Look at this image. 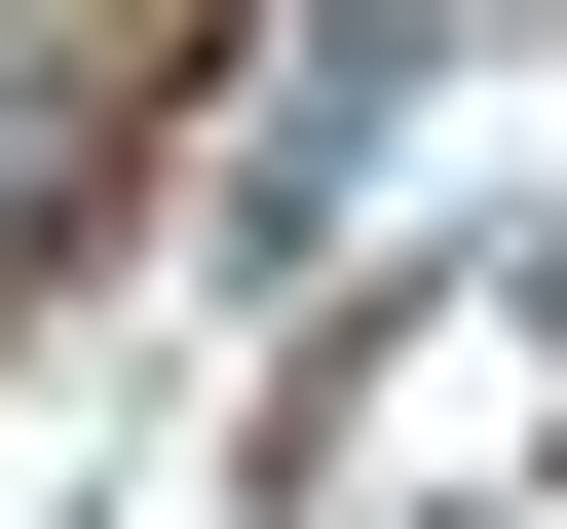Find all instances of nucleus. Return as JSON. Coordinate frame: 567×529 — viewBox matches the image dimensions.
<instances>
[{
    "label": "nucleus",
    "mask_w": 567,
    "mask_h": 529,
    "mask_svg": "<svg viewBox=\"0 0 567 529\" xmlns=\"http://www.w3.org/2000/svg\"><path fill=\"white\" fill-rule=\"evenodd\" d=\"M114 114H152V0H0V227H39Z\"/></svg>",
    "instance_id": "nucleus-1"
}]
</instances>
